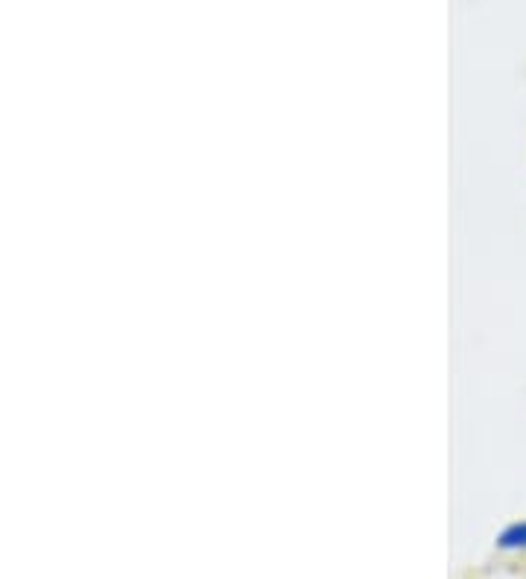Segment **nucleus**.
<instances>
[{"mask_svg":"<svg viewBox=\"0 0 526 579\" xmlns=\"http://www.w3.org/2000/svg\"><path fill=\"white\" fill-rule=\"evenodd\" d=\"M498 548H503V551H526V522L509 524L506 530L498 536Z\"/></svg>","mask_w":526,"mask_h":579,"instance_id":"1","label":"nucleus"}]
</instances>
